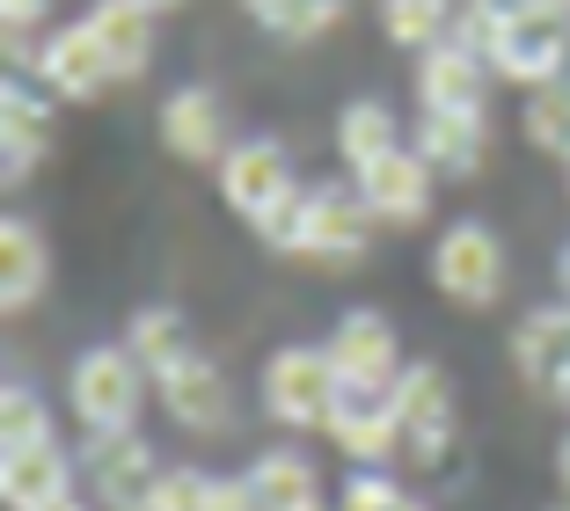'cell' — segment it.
Returning <instances> with one entry per match:
<instances>
[{
	"instance_id": "6da1fadb",
	"label": "cell",
	"mask_w": 570,
	"mask_h": 511,
	"mask_svg": "<svg viewBox=\"0 0 570 511\" xmlns=\"http://www.w3.org/2000/svg\"><path fill=\"white\" fill-rule=\"evenodd\" d=\"M147 387H154V373L132 358V344H96V351H81L73 373H67V402H73L88 439H125V431H139Z\"/></svg>"
},
{
	"instance_id": "7a4b0ae2",
	"label": "cell",
	"mask_w": 570,
	"mask_h": 511,
	"mask_svg": "<svg viewBox=\"0 0 570 511\" xmlns=\"http://www.w3.org/2000/svg\"><path fill=\"white\" fill-rule=\"evenodd\" d=\"M344 395V373L322 344H285L264 358V410L285 431H330V410Z\"/></svg>"
},
{
	"instance_id": "3957f363",
	"label": "cell",
	"mask_w": 570,
	"mask_h": 511,
	"mask_svg": "<svg viewBox=\"0 0 570 511\" xmlns=\"http://www.w3.org/2000/svg\"><path fill=\"white\" fill-rule=\"evenodd\" d=\"M490 73L498 81H520V88H556L570 67V16H556V8H520V16H504L498 30H490Z\"/></svg>"
},
{
	"instance_id": "277c9868",
	"label": "cell",
	"mask_w": 570,
	"mask_h": 511,
	"mask_svg": "<svg viewBox=\"0 0 570 511\" xmlns=\"http://www.w3.org/2000/svg\"><path fill=\"white\" fill-rule=\"evenodd\" d=\"M432 285L453 307H490V299L504 293V242L483 219H453L432 242Z\"/></svg>"
},
{
	"instance_id": "5b68a950",
	"label": "cell",
	"mask_w": 570,
	"mask_h": 511,
	"mask_svg": "<svg viewBox=\"0 0 570 511\" xmlns=\"http://www.w3.org/2000/svg\"><path fill=\"white\" fill-rule=\"evenodd\" d=\"M395 416H403V453L417 468H439L446 461L453 431H461V410H453V380L446 365L417 358L403 380H395Z\"/></svg>"
},
{
	"instance_id": "8992f818",
	"label": "cell",
	"mask_w": 570,
	"mask_h": 511,
	"mask_svg": "<svg viewBox=\"0 0 570 511\" xmlns=\"http://www.w3.org/2000/svg\"><path fill=\"white\" fill-rule=\"evenodd\" d=\"M432 183H439V168L424 161L417 147H395L373 168H358L352 190L366 198V213L381 219V227H424V219H432Z\"/></svg>"
},
{
	"instance_id": "52a82bcc",
	"label": "cell",
	"mask_w": 570,
	"mask_h": 511,
	"mask_svg": "<svg viewBox=\"0 0 570 511\" xmlns=\"http://www.w3.org/2000/svg\"><path fill=\"white\" fill-rule=\"evenodd\" d=\"M381 234V219L366 213L358 190H336V183H315L307 190V219H301V256L315 264H358Z\"/></svg>"
},
{
	"instance_id": "ba28073f",
	"label": "cell",
	"mask_w": 570,
	"mask_h": 511,
	"mask_svg": "<svg viewBox=\"0 0 570 511\" xmlns=\"http://www.w3.org/2000/svg\"><path fill=\"white\" fill-rule=\"evenodd\" d=\"M322 351L336 358L344 387H395V380L410 373L403 365V336H395V322H387L381 307H352Z\"/></svg>"
},
{
	"instance_id": "9c48e42d",
	"label": "cell",
	"mask_w": 570,
	"mask_h": 511,
	"mask_svg": "<svg viewBox=\"0 0 570 511\" xmlns=\"http://www.w3.org/2000/svg\"><path fill=\"white\" fill-rule=\"evenodd\" d=\"M161 453H154L139 431L125 439H88V482H96L102 511H154V490H161Z\"/></svg>"
},
{
	"instance_id": "30bf717a",
	"label": "cell",
	"mask_w": 570,
	"mask_h": 511,
	"mask_svg": "<svg viewBox=\"0 0 570 511\" xmlns=\"http://www.w3.org/2000/svg\"><path fill=\"white\" fill-rule=\"evenodd\" d=\"M301 183H293V161H285L278 139H235L227 161H219V198L235 205L242 219H264L293 198Z\"/></svg>"
},
{
	"instance_id": "8fae6325",
	"label": "cell",
	"mask_w": 570,
	"mask_h": 511,
	"mask_svg": "<svg viewBox=\"0 0 570 511\" xmlns=\"http://www.w3.org/2000/svg\"><path fill=\"white\" fill-rule=\"evenodd\" d=\"M110 81H118V67H110V51H102V37L88 30V22L51 30L45 51H37V88H51L59 102H88V96H102Z\"/></svg>"
},
{
	"instance_id": "7c38bea8",
	"label": "cell",
	"mask_w": 570,
	"mask_h": 511,
	"mask_svg": "<svg viewBox=\"0 0 570 511\" xmlns=\"http://www.w3.org/2000/svg\"><path fill=\"white\" fill-rule=\"evenodd\" d=\"M330 439L336 453H352L358 468L387 461L403 445V416H395V387H344L330 410Z\"/></svg>"
},
{
	"instance_id": "4fadbf2b",
	"label": "cell",
	"mask_w": 570,
	"mask_h": 511,
	"mask_svg": "<svg viewBox=\"0 0 570 511\" xmlns=\"http://www.w3.org/2000/svg\"><path fill=\"white\" fill-rule=\"evenodd\" d=\"M154 387H161V410L176 416L184 431H227V424H235V395H227V373H219L205 351H190L184 365H168Z\"/></svg>"
},
{
	"instance_id": "5bb4252c",
	"label": "cell",
	"mask_w": 570,
	"mask_h": 511,
	"mask_svg": "<svg viewBox=\"0 0 570 511\" xmlns=\"http://www.w3.org/2000/svg\"><path fill=\"white\" fill-rule=\"evenodd\" d=\"M417 96H424V110L483 117V102H490V59L446 37V45H432V51L417 59Z\"/></svg>"
},
{
	"instance_id": "9a60e30c",
	"label": "cell",
	"mask_w": 570,
	"mask_h": 511,
	"mask_svg": "<svg viewBox=\"0 0 570 511\" xmlns=\"http://www.w3.org/2000/svg\"><path fill=\"white\" fill-rule=\"evenodd\" d=\"M161 147L176 154V161H227V102L213 96V88H176V96L161 102Z\"/></svg>"
},
{
	"instance_id": "2e32d148",
	"label": "cell",
	"mask_w": 570,
	"mask_h": 511,
	"mask_svg": "<svg viewBox=\"0 0 570 511\" xmlns=\"http://www.w3.org/2000/svg\"><path fill=\"white\" fill-rule=\"evenodd\" d=\"M0 497H8V511H51L59 497H73L67 445H59V439H45V445H8V461H0Z\"/></svg>"
},
{
	"instance_id": "e0dca14e",
	"label": "cell",
	"mask_w": 570,
	"mask_h": 511,
	"mask_svg": "<svg viewBox=\"0 0 570 511\" xmlns=\"http://www.w3.org/2000/svg\"><path fill=\"white\" fill-rule=\"evenodd\" d=\"M45 285H51V248H45V234H37V219L8 213V219H0V307H8V314H30L37 299H45Z\"/></svg>"
},
{
	"instance_id": "ac0fdd59",
	"label": "cell",
	"mask_w": 570,
	"mask_h": 511,
	"mask_svg": "<svg viewBox=\"0 0 570 511\" xmlns=\"http://www.w3.org/2000/svg\"><path fill=\"white\" fill-rule=\"evenodd\" d=\"M0 139H8V161H0V176H8V183H30L37 161H45V147H51V102L37 96L22 73L0 88Z\"/></svg>"
},
{
	"instance_id": "d6986e66",
	"label": "cell",
	"mask_w": 570,
	"mask_h": 511,
	"mask_svg": "<svg viewBox=\"0 0 570 511\" xmlns=\"http://www.w3.org/2000/svg\"><path fill=\"white\" fill-rule=\"evenodd\" d=\"M512 373L527 387H549L556 395V380L570 373V299L520 314V330H512Z\"/></svg>"
},
{
	"instance_id": "ffe728a7",
	"label": "cell",
	"mask_w": 570,
	"mask_h": 511,
	"mask_svg": "<svg viewBox=\"0 0 570 511\" xmlns=\"http://www.w3.org/2000/svg\"><path fill=\"white\" fill-rule=\"evenodd\" d=\"M81 22L102 37L118 81H139V73H147V59H154V8H147V0H96Z\"/></svg>"
},
{
	"instance_id": "44dd1931",
	"label": "cell",
	"mask_w": 570,
	"mask_h": 511,
	"mask_svg": "<svg viewBox=\"0 0 570 511\" xmlns=\"http://www.w3.org/2000/svg\"><path fill=\"white\" fill-rule=\"evenodd\" d=\"M410 147H417L424 161L439 168V176H461V183H469L475 168H483V154H490V132H483V117L424 110V117H417V139H410Z\"/></svg>"
},
{
	"instance_id": "7402d4cb",
	"label": "cell",
	"mask_w": 570,
	"mask_h": 511,
	"mask_svg": "<svg viewBox=\"0 0 570 511\" xmlns=\"http://www.w3.org/2000/svg\"><path fill=\"white\" fill-rule=\"evenodd\" d=\"M249 490H256V511H330L322 504V475L307 453H256L249 468Z\"/></svg>"
},
{
	"instance_id": "603a6c76",
	"label": "cell",
	"mask_w": 570,
	"mask_h": 511,
	"mask_svg": "<svg viewBox=\"0 0 570 511\" xmlns=\"http://www.w3.org/2000/svg\"><path fill=\"white\" fill-rule=\"evenodd\" d=\"M395 147H410V139H403V125H395L387 102H352V110L336 117V154L352 161V176L373 168L381 154H395Z\"/></svg>"
},
{
	"instance_id": "cb8c5ba5",
	"label": "cell",
	"mask_w": 570,
	"mask_h": 511,
	"mask_svg": "<svg viewBox=\"0 0 570 511\" xmlns=\"http://www.w3.org/2000/svg\"><path fill=\"white\" fill-rule=\"evenodd\" d=\"M125 344H132V358L147 365L154 380H161L168 365H184L190 351H198V344H190V330H184V314H176V307H139V314H132V330H125Z\"/></svg>"
},
{
	"instance_id": "d4e9b609",
	"label": "cell",
	"mask_w": 570,
	"mask_h": 511,
	"mask_svg": "<svg viewBox=\"0 0 570 511\" xmlns=\"http://www.w3.org/2000/svg\"><path fill=\"white\" fill-rule=\"evenodd\" d=\"M249 16L264 22L271 37L307 45V37H322V30H336V22H344V0H249Z\"/></svg>"
},
{
	"instance_id": "484cf974",
	"label": "cell",
	"mask_w": 570,
	"mask_h": 511,
	"mask_svg": "<svg viewBox=\"0 0 570 511\" xmlns=\"http://www.w3.org/2000/svg\"><path fill=\"white\" fill-rule=\"evenodd\" d=\"M446 0H381V22H387V37L395 45H417V51H432V45H446Z\"/></svg>"
},
{
	"instance_id": "4316f807",
	"label": "cell",
	"mask_w": 570,
	"mask_h": 511,
	"mask_svg": "<svg viewBox=\"0 0 570 511\" xmlns=\"http://www.w3.org/2000/svg\"><path fill=\"white\" fill-rule=\"evenodd\" d=\"M51 439V410L37 387L8 380V395H0V445H45Z\"/></svg>"
},
{
	"instance_id": "83f0119b",
	"label": "cell",
	"mask_w": 570,
	"mask_h": 511,
	"mask_svg": "<svg viewBox=\"0 0 570 511\" xmlns=\"http://www.w3.org/2000/svg\"><path fill=\"white\" fill-rule=\"evenodd\" d=\"M527 139L549 154H570V88H534V102H527Z\"/></svg>"
},
{
	"instance_id": "f1b7e54d",
	"label": "cell",
	"mask_w": 570,
	"mask_h": 511,
	"mask_svg": "<svg viewBox=\"0 0 570 511\" xmlns=\"http://www.w3.org/2000/svg\"><path fill=\"white\" fill-rule=\"evenodd\" d=\"M205 504H213V475H198V468H168L154 490V511H205Z\"/></svg>"
},
{
	"instance_id": "f546056e",
	"label": "cell",
	"mask_w": 570,
	"mask_h": 511,
	"mask_svg": "<svg viewBox=\"0 0 570 511\" xmlns=\"http://www.w3.org/2000/svg\"><path fill=\"white\" fill-rule=\"evenodd\" d=\"M301 219H307V190H293L278 213L256 219V234H264V248H278V256H301Z\"/></svg>"
},
{
	"instance_id": "4dcf8cb0",
	"label": "cell",
	"mask_w": 570,
	"mask_h": 511,
	"mask_svg": "<svg viewBox=\"0 0 570 511\" xmlns=\"http://www.w3.org/2000/svg\"><path fill=\"white\" fill-rule=\"evenodd\" d=\"M395 504H403V490L387 475H373V468H358V475L336 490V511H395Z\"/></svg>"
},
{
	"instance_id": "1f68e13d",
	"label": "cell",
	"mask_w": 570,
	"mask_h": 511,
	"mask_svg": "<svg viewBox=\"0 0 570 511\" xmlns=\"http://www.w3.org/2000/svg\"><path fill=\"white\" fill-rule=\"evenodd\" d=\"M205 511H256V490H249V475H227V482H213V504Z\"/></svg>"
},
{
	"instance_id": "d6a6232c",
	"label": "cell",
	"mask_w": 570,
	"mask_h": 511,
	"mask_svg": "<svg viewBox=\"0 0 570 511\" xmlns=\"http://www.w3.org/2000/svg\"><path fill=\"white\" fill-rule=\"evenodd\" d=\"M45 8H51V0H0L8 30H37V22H45Z\"/></svg>"
},
{
	"instance_id": "836d02e7",
	"label": "cell",
	"mask_w": 570,
	"mask_h": 511,
	"mask_svg": "<svg viewBox=\"0 0 570 511\" xmlns=\"http://www.w3.org/2000/svg\"><path fill=\"white\" fill-rule=\"evenodd\" d=\"M475 16H490V22H504V16H520V8H534V0H469Z\"/></svg>"
},
{
	"instance_id": "e575fe53",
	"label": "cell",
	"mask_w": 570,
	"mask_h": 511,
	"mask_svg": "<svg viewBox=\"0 0 570 511\" xmlns=\"http://www.w3.org/2000/svg\"><path fill=\"white\" fill-rule=\"evenodd\" d=\"M556 278H563V293H570V242L556 248Z\"/></svg>"
},
{
	"instance_id": "d590c367",
	"label": "cell",
	"mask_w": 570,
	"mask_h": 511,
	"mask_svg": "<svg viewBox=\"0 0 570 511\" xmlns=\"http://www.w3.org/2000/svg\"><path fill=\"white\" fill-rule=\"evenodd\" d=\"M556 475H563V490H570V439L556 445Z\"/></svg>"
},
{
	"instance_id": "8d00e7d4",
	"label": "cell",
	"mask_w": 570,
	"mask_h": 511,
	"mask_svg": "<svg viewBox=\"0 0 570 511\" xmlns=\"http://www.w3.org/2000/svg\"><path fill=\"white\" fill-rule=\"evenodd\" d=\"M51 511H88V504H81V497H59V504H51Z\"/></svg>"
},
{
	"instance_id": "74e56055",
	"label": "cell",
	"mask_w": 570,
	"mask_h": 511,
	"mask_svg": "<svg viewBox=\"0 0 570 511\" xmlns=\"http://www.w3.org/2000/svg\"><path fill=\"white\" fill-rule=\"evenodd\" d=\"M556 402H563V410H570V373H563V380H556Z\"/></svg>"
},
{
	"instance_id": "f35d334b",
	"label": "cell",
	"mask_w": 570,
	"mask_h": 511,
	"mask_svg": "<svg viewBox=\"0 0 570 511\" xmlns=\"http://www.w3.org/2000/svg\"><path fill=\"white\" fill-rule=\"evenodd\" d=\"M395 511H432V504H417V497H403V504H395Z\"/></svg>"
},
{
	"instance_id": "ab89813d",
	"label": "cell",
	"mask_w": 570,
	"mask_h": 511,
	"mask_svg": "<svg viewBox=\"0 0 570 511\" xmlns=\"http://www.w3.org/2000/svg\"><path fill=\"white\" fill-rule=\"evenodd\" d=\"M147 8H154V16H161V8H184V0H147Z\"/></svg>"
},
{
	"instance_id": "60d3db41",
	"label": "cell",
	"mask_w": 570,
	"mask_h": 511,
	"mask_svg": "<svg viewBox=\"0 0 570 511\" xmlns=\"http://www.w3.org/2000/svg\"><path fill=\"white\" fill-rule=\"evenodd\" d=\"M541 8H556V16H570V0H541Z\"/></svg>"
},
{
	"instance_id": "b9f144b4",
	"label": "cell",
	"mask_w": 570,
	"mask_h": 511,
	"mask_svg": "<svg viewBox=\"0 0 570 511\" xmlns=\"http://www.w3.org/2000/svg\"><path fill=\"white\" fill-rule=\"evenodd\" d=\"M563 168H570V154H563Z\"/></svg>"
},
{
	"instance_id": "7bdbcfd3",
	"label": "cell",
	"mask_w": 570,
	"mask_h": 511,
	"mask_svg": "<svg viewBox=\"0 0 570 511\" xmlns=\"http://www.w3.org/2000/svg\"><path fill=\"white\" fill-rule=\"evenodd\" d=\"M446 8H453V0H446Z\"/></svg>"
},
{
	"instance_id": "ee69618b",
	"label": "cell",
	"mask_w": 570,
	"mask_h": 511,
	"mask_svg": "<svg viewBox=\"0 0 570 511\" xmlns=\"http://www.w3.org/2000/svg\"><path fill=\"white\" fill-rule=\"evenodd\" d=\"M563 511H570V504H563Z\"/></svg>"
}]
</instances>
